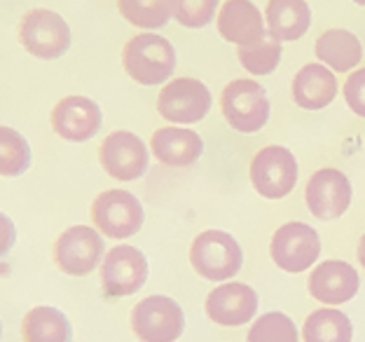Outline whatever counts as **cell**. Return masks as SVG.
Listing matches in <instances>:
<instances>
[{
  "mask_svg": "<svg viewBox=\"0 0 365 342\" xmlns=\"http://www.w3.org/2000/svg\"><path fill=\"white\" fill-rule=\"evenodd\" d=\"M309 296L323 305L337 307L354 300L361 288V277L349 263L344 261H326L317 265L309 274Z\"/></svg>",
  "mask_w": 365,
  "mask_h": 342,
  "instance_id": "obj_16",
  "label": "cell"
},
{
  "mask_svg": "<svg viewBox=\"0 0 365 342\" xmlns=\"http://www.w3.org/2000/svg\"><path fill=\"white\" fill-rule=\"evenodd\" d=\"M148 258L136 246L118 244L106 251L101 263V286L108 298H127L138 293L148 281Z\"/></svg>",
  "mask_w": 365,
  "mask_h": 342,
  "instance_id": "obj_11",
  "label": "cell"
},
{
  "mask_svg": "<svg viewBox=\"0 0 365 342\" xmlns=\"http://www.w3.org/2000/svg\"><path fill=\"white\" fill-rule=\"evenodd\" d=\"M98 162L110 178L131 183L145 176L150 157H148V146L143 144V139L136 136L134 131L120 129L103 139L101 148H98Z\"/></svg>",
  "mask_w": 365,
  "mask_h": 342,
  "instance_id": "obj_12",
  "label": "cell"
},
{
  "mask_svg": "<svg viewBox=\"0 0 365 342\" xmlns=\"http://www.w3.org/2000/svg\"><path fill=\"white\" fill-rule=\"evenodd\" d=\"M337 78L323 64H307L293 78V101L304 111H321L335 101Z\"/></svg>",
  "mask_w": 365,
  "mask_h": 342,
  "instance_id": "obj_19",
  "label": "cell"
},
{
  "mask_svg": "<svg viewBox=\"0 0 365 342\" xmlns=\"http://www.w3.org/2000/svg\"><path fill=\"white\" fill-rule=\"evenodd\" d=\"M264 21L267 33L279 43L300 40L312 26V10L307 0H269Z\"/></svg>",
  "mask_w": 365,
  "mask_h": 342,
  "instance_id": "obj_20",
  "label": "cell"
},
{
  "mask_svg": "<svg viewBox=\"0 0 365 342\" xmlns=\"http://www.w3.org/2000/svg\"><path fill=\"white\" fill-rule=\"evenodd\" d=\"M359 263L365 268V235H363L361 241H359Z\"/></svg>",
  "mask_w": 365,
  "mask_h": 342,
  "instance_id": "obj_31",
  "label": "cell"
},
{
  "mask_svg": "<svg viewBox=\"0 0 365 342\" xmlns=\"http://www.w3.org/2000/svg\"><path fill=\"white\" fill-rule=\"evenodd\" d=\"M153 155L167 166H190L204 153V141L192 129L162 127L150 139Z\"/></svg>",
  "mask_w": 365,
  "mask_h": 342,
  "instance_id": "obj_18",
  "label": "cell"
},
{
  "mask_svg": "<svg viewBox=\"0 0 365 342\" xmlns=\"http://www.w3.org/2000/svg\"><path fill=\"white\" fill-rule=\"evenodd\" d=\"M297 326L284 312L260 314V319L253 321L248 328L246 342H297Z\"/></svg>",
  "mask_w": 365,
  "mask_h": 342,
  "instance_id": "obj_27",
  "label": "cell"
},
{
  "mask_svg": "<svg viewBox=\"0 0 365 342\" xmlns=\"http://www.w3.org/2000/svg\"><path fill=\"white\" fill-rule=\"evenodd\" d=\"M131 331L140 342H176L185 331V312L169 296H148L131 310Z\"/></svg>",
  "mask_w": 365,
  "mask_h": 342,
  "instance_id": "obj_7",
  "label": "cell"
},
{
  "mask_svg": "<svg viewBox=\"0 0 365 342\" xmlns=\"http://www.w3.org/2000/svg\"><path fill=\"white\" fill-rule=\"evenodd\" d=\"M317 59L335 73H349L363 59L361 40L346 29H330L321 33L314 45Z\"/></svg>",
  "mask_w": 365,
  "mask_h": 342,
  "instance_id": "obj_21",
  "label": "cell"
},
{
  "mask_svg": "<svg viewBox=\"0 0 365 342\" xmlns=\"http://www.w3.org/2000/svg\"><path fill=\"white\" fill-rule=\"evenodd\" d=\"M211 89L197 78H176L162 87L157 96V111L173 124L202 122L211 113Z\"/></svg>",
  "mask_w": 365,
  "mask_h": 342,
  "instance_id": "obj_10",
  "label": "cell"
},
{
  "mask_svg": "<svg viewBox=\"0 0 365 342\" xmlns=\"http://www.w3.org/2000/svg\"><path fill=\"white\" fill-rule=\"evenodd\" d=\"M218 10V0H173V16L185 29L209 26Z\"/></svg>",
  "mask_w": 365,
  "mask_h": 342,
  "instance_id": "obj_28",
  "label": "cell"
},
{
  "mask_svg": "<svg viewBox=\"0 0 365 342\" xmlns=\"http://www.w3.org/2000/svg\"><path fill=\"white\" fill-rule=\"evenodd\" d=\"M52 129L56 136H61L68 144H85L94 139L103 124V113L96 101L89 96H63L59 104L52 108L49 115Z\"/></svg>",
  "mask_w": 365,
  "mask_h": 342,
  "instance_id": "obj_13",
  "label": "cell"
},
{
  "mask_svg": "<svg viewBox=\"0 0 365 342\" xmlns=\"http://www.w3.org/2000/svg\"><path fill=\"white\" fill-rule=\"evenodd\" d=\"M304 342H351L354 326L351 319L335 307H321L312 312L302 323Z\"/></svg>",
  "mask_w": 365,
  "mask_h": 342,
  "instance_id": "obj_23",
  "label": "cell"
},
{
  "mask_svg": "<svg viewBox=\"0 0 365 342\" xmlns=\"http://www.w3.org/2000/svg\"><path fill=\"white\" fill-rule=\"evenodd\" d=\"M269 253L272 261L279 265V270L300 274L317 265L321 256V237L312 225L288 221L274 232Z\"/></svg>",
  "mask_w": 365,
  "mask_h": 342,
  "instance_id": "obj_9",
  "label": "cell"
},
{
  "mask_svg": "<svg viewBox=\"0 0 365 342\" xmlns=\"http://www.w3.org/2000/svg\"><path fill=\"white\" fill-rule=\"evenodd\" d=\"M220 111L232 129L242 134H255L269 122L267 91L255 80H232L222 89Z\"/></svg>",
  "mask_w": 365,
  "mask_h": 342,
  "instance_id": "obj_6",
  "label": "cell"
},
{
  "mask_svg": "<svg viewBox=\"0 0 365 342\" xmlns=\"http://www.w3.org/2000/svg\"><path fill=\"white\" fill-rule=\"evenodd\" d=\"M91 223L101 232L103 237L110 239H129L143 228L145 211L143 204L136 195H131L129 190H106V193L96 195L91 202Z\"/></svg>",
  "mask_w": 365,
  "mask_h": 342,
  "instance_id": "obj_3",
  "label": "cell"
},
{
  "mask_svg": "<svg viewBox=\"0 0 365 342\" xmlns=\"http://www.w3.org/2000/svg\"><path fill=\"white\" fill-rule=\"evenodd\" d=\"M122 66L138 85H162L176 71V49L157 33H138L124 45Z\"/></svg>",
  "mask_w": 365,
  "mask_h": 342,
  "instance_id": "obj_1",
  "label": "cell"
},
{
  "mask_svg": "<svg viewBox=\"0 0 365 342\" xmlns=\"http://www.w3.org/2000/svg\"><path fill=\"white\" fill-rule=\"evenodd\" d=\"M344 99L346 106L365 120V69L354 71L344 82Z\"/></svg>",
  "mask_w": 365,
  "mask_h": 342,
  "instance_id": "obj_29",
  "label": "cell"
},
{
  "mask_svg": "<svg viewBox=\"0 0 365 342\" xmlns=\"http://www.w3.org/2000/svg\"><path fill=\"white\" fill-rule=\"evenodd\" d=\"M118 10L131 26L155 31L173 16V0H118Z\"/></svg>",
  "mask_w": 365,
  "mask_h": 342,
  "instance_id": "obj_24",
  "label": "cell"
},
{
  "mask_svg": "<svg viewBox=\"0 0 365 342\" xmlns=\"http://www.w3.org/2000/svg\"><path fill=\"white\" fill-rule=\"evenodd\" d=\"M351 183L339 169H319L312 173L309 183H307L304 199L307 208L319 221H335L339 216L346 213L351 206Z\"/></svg>",
  "mask_w": 365,
  "mask_h": 342,
  "instance_id": "obj_14",
  "label": "cell"
},
{
  "mask_svg": "<svg viewBox=\"0 0 365 342\" xmlns=\"http://www.w3.org/2000/svg\"><path fill=\"white\" fill-rule=\"evenodd\" d=\"M14 241H16V228H14L12 218L5 213H0V258L12 251Z\"/></svg>",
  "mask_w": 365,
  "mask_h": 342,
  "instance_id": "obj_30",
  "label": "cell"
},
{
  "mask_svg": "<svg viewBox=\"0 0 365 342\" xmlns=\"http://www.w3.org/2000/svg\"><path fill=\"white\" fill-rule=\"evenodd\" d=\"M354 3H356V5H363V7H365V0H354Z\"/></svg>",
  "mask_w": 365,
  "mask_h": 342,
  "instance_id": "obj_32",
  "label": "cell"
},
{
  "mask_svg": "<svg viewBox=\"0 0 365 342\" xmlns=\"http://www.w3.org/2000/svg\"><path fill=\"white\" fill-rule=\"evenodd\" d=\"M33 153L29 141L12 127L0 124V176L16 178L31 169Z\"/></svg>",
  "mask_w": 365,
  "mask_h": 342,
  "instance_id": "obj_25",
  "label": "cell"
},
{
  "mask_svg": "<svg viewBox=\"0 0 365 342\" xmlns=\"http://www.w3.org/2000/svg\"><path fill=\"white\" fill-rule=\"evenodd\" d=\"M281 54H284V47H281L279 40H274L272 36H264L260 43L253 45H244L237 47V56L242 61L244 69L251 75H269L277 71V66L281 61Z\"/></svg>",
  "mask_w": 365,
  "mask_h": 342,
  "instance_id": "obj_26",
  "label": "cell"
},
{
  "mask_svg": "<svg viewBox=\"0 0 365 342\" xmlns=\"http://www.w3.org/2000/svg\"><path fill=\"white\" fill-rule=\"evenodd\" d=\"M21 338L24 342H71L73 326L61 310L52 305H38L24 314Z\"/></svg>",
  "mask_w": 365,
  "mask_h": 342,
  "instance_id": "obj_22",
  "label": "cell"
},
{
  "mask_svg": "<svg viewBox=\"0 0 365 342\" xmlns=\"http://www.w3.org/2000/svg\"><path fill=\"white\" fill-rule=\"evenodd\" d=\"M54 265L68 277H87L106 258L101 232L89 225H71L54 241Z\"/></svg>",
  "mask_w": 365,
  "mask_h": 342,
  "instance_id": "obj_5",
  "label": "cell"
},
{
  "mask_svg": "<svg viewBox=\"0 0 365 342\" xmlns=\"http://www.w3.org/2000/svg\"><path fill=\"white\" fill-rule=\"evenodd\" d=\"M0 338H3V323H0Z\"/></svg>",
  "mask_w": 365,
  "mask_h": 342,
  "instance_id": "obj_33",
  "label": "cell"
},
{
  "mask_svg": "<svg viewBox=\"0 0 365 342\" xmlns=\"http://www.w3.org/2000/svg\"><path fill=\"white\" fill-rule=\"evenodd\" d=\"M19 43L36 59L54 61L68 52L71 29L61 14L45 10V7H36L21 16Z\"/></svg>",
  "mask_w": 365,
  "mask_h": 342,
  "instance_id": "obj_4",
  "label": "cell"
},
{
  "mask_svg": "<svg viewBox=\"0 0 365 342\" xmlns=\"http://www.w3.org/2000/svg\"><path fill=\"white\" fill-rule=\"evenodd\" d=\"M206 316L225 328L244 326L258 314V293L248 283L225 281L206 296Z\"/></svg>",
  "mask_w": 365,
  "mask_h": 342,
  "instance_id": "obj_15",
  "label": "cell"
},
{
  "mask_svg": "<svg viewBox=\"0 0 365 342\" xmlns=\"http://www.w3.org/2000/svg\"><path fill=\"white\" fill-rule=\"evenodd\" d=\"M218 33L227 43L244 47L260 43L267 36V26L251 0H225L218 14Z\"/></svg>",
  "mask_w": 365,
  "mask_h": 342,
  "instance_id": "obj_17",
  "label": "cell"
},
{
  "mask_svg": "<svg viewBox=\"0 0 365 342\" xmlns=\"http://www.w3.org/2000/svg\"><path fill=\"white\" fill-rule=\"evenodd\" d=\"M190 263L199 277L225 283L242 270L244 251L230 232L206 230L190 246Z\"/></svg>",
  "mask_w": 365,
  "mask_h": 342,
  "instance_id": "obj_2",
  "label": "cell"
},
{
  "mask_svg": "<svg viewBox=\"0 0 365 342\" xmlns=\"http://www.w3.org/2000/svg\"><path fill=\"white\" fill-rule=\"evenodd\" d=\"M297 166L295 155L284 146H264L255 153L251 162V183L255 193L264 199H284L297 186Z\"/></svg>",
  "mask_w": 365,
  "mask_h": 342,
  "instance_id": "obj_8",
  "label": "cell"
}]
</instances>
